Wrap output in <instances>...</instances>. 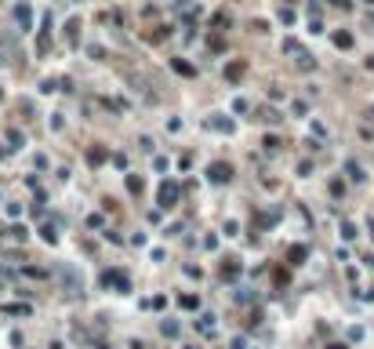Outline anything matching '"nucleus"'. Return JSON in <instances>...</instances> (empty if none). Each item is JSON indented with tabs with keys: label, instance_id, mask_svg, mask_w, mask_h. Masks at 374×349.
<instances>
[{
	"label": "nucleus",
	"instance_id": "nucleus-3",
	"mask_svg": "<svg viewBox=\"0 0 374 349\" xmlns=\"http://www.w3.org/2000/svg\"><path fill=\"white\" fill-rule=\"evenodd\" d=\"M106 157H109L106 145H91V149H87V164H91V168H95V164H106Z\"/></svg>",
	"mask_w": 374,
	"mask_h": 349
},
{
	"label": "nucleus",
	"instance_id": "nucleus-6",
	"mask_svg": "<svg viewBox=\"0 0 374 349\" xmlns=\"http://www.w3.org/2000/svg\"><path fill=\"white\" fill-rule=\"evenodd\" d=\"M226 77H229V80H240V77H244V62H229Z\"/></svg>",
	"mask_w": 374,
	"mask_h": 349
},
{
	"label": "nucleus",
	"instance_id": "nucleus-5",
	"mask_svg": "<svg viewBox=\"0 0 374 349\" xmlns=\"http://www.w3.org/2000/svg\"><path fill=\"white\" fill-rule=\"evenodd\" d=\"M106 284H116L120 291H127L131 284H127V277H120V273H106Z\"/></svg>",
	"mask_w": 374,
	"mask_h": 349
},
{
	"label": "nucleus",
	"instance_id": "nucleus-15",
	"mask_svg": "<svg viewBox=\"0 0 374 349\" xmlns=\"http://www.w3.org/2000/svg\"><path fill=\"white\" fill-rule=\"evenodd\" d=\"M164 335L174 338V335H178V324H174V320H164Z\"/></svg>",
	"mask_w": 374,
	"mask_h": 349
},
{
	"label": "nucleus",
	"instance_id": "nucleus-2",
	"mask_svg": "<svg viewBox=\"0 0 374 349\" xmlns=\"http://www.w3.org/2000/svg\"><path fill=\"white\" fill-rule=\"evenodd\" d=\"M207 174H211V182H218V186H222V182L232 178V168H229L226 160H218V164H211V168H207Z\"/></svg>",
	"mask_w": 374,
	"mask_h": 349
},
{
	"label": "nucleus",
	"instance_id": "nucleus-7",
	"mask_svg": "<svg viewBox=\"0 0 374 349\" xmlns=\"http://www.w3.org/2000/svg\"><path fill=\"white\" fill-rule=\"evenodd\" d=\"M15 18L26 26V29H29V7H26V4H18V7H15Z\"/></svg>",
	"mask_w": 374,
	"mask_h": 349
},
{
	"label": "nucleus",
	"instance_id": "nucleus-19",
	"mask_svg": "<svg viewBox=\"0 0 374 349\" xmlns=\"http://www.w3.org/2000/svg\"><path fill=\"white\" fill-rule=\"evenodd\" d=\"M367 4H374V0H367Z\"/></svg>",
	"mask_w": 374,
	"mask_h": 349
},
{
	"label": "nucleus",
	"instance_id": "nucleus-4",
	"mask_svg": "<svg viewBox=\"0 0 374 349\" xmlns=\"http://www.w3.org/2000/svg\"><path fill=\"white\" fill-rule=\"evenodd\" d=\"M207 127H214V131H232V120H226V116H211Z\"/></svg>",
	"mask_w": 374,
	"mask_h": 349
},
{
	"label": "nucleus",
	"instance_id": "nucleus-9",
	"mask_svg": "<svg viewBox=\"0 0 374 349\" xmlns=\"http://www.w3.org/2000/svg\"><path fill=\"white\" fill-rule=\"evenodd\" d=\"M178 306H182V309H196V306H200V298H196V295H182Z\"/></svg>",
	"mask_w": 374,
	"mask_h": 349
},
{
	"label": "nucleus",
	"instance_id": "nucleus-1",
	"mask_svg": "<svg viewBox=\"0 0 374 349\" xmlns=\"http://www.w3.org/2000/svg\"><path fill=\"white\" fill-rule=\"evenodd\" d=\"M182 197V189H178V182H164L160 186V204L164 207H174V200Z\"/></svg>",
	"mask_w": 374,
	"mask_h": 349
},
{
	"label": "nucleus",
	"instance_id": "nucleus-17",
	"mask_svg": "<svg viewBox=\"0 0 374 349\" xmlns=\"http://www.w3.org/2000/svg\"><path fill=\"white\" fill-rule=\"evenodd\" d=\"M331 4H334V7H342V11H345V7H349V0H331Z\"/></svg>",
	"mask_w": 374,
	"mask_h": 349
},
{
	"label": "nucleus",
	"instance_id": "nucleus-12",
	"mask_svg": "<svg viewBox=\"0 0 374 349\" xmlns=\"http://www.w3.org/2000/svg\"><path fill=\"white\" fill-rule=\"evenodd\" d=\"M305 255H309V247H291V262L298 265V262H302L305 259Z\"/></svg>",
	"mask_w": 374,
	"mask_h": 349
},
{
	"label": "nucleus",
	"instance_id": "nucleus-18",
	"mask_svg": "<svg viewBox=\"0 0 374 349\" xmlns=\"http://www.w3.org/2000/svg\"><path fill=\"white\" fill-rule=\"evenodd\" d=\"M185 349H200V346H185Z\"/></svg>",
	"mask_w": 374,
	"mask_h": 349
},
{
	"label": "nucleus",
	"instance_id": "nucleus-13",
	"mask_svg": "<svg viewBox=\"0 0 374 349\" xmlns=\"http://www.w3.org/2000/svg\"><path fill=\"white\" fill-rule=\"evenodd\" d=\"M40 236H44V240H48V244H55V240H58V233H55V226H44V229H40Z\"/></svg>",
	"mask_w": 374,
	"mask_h": 349
},
{
	"label": "nucleus",
	"instance_id": "nucleus-10",
	"mask_svg": "<svg viewBox=\"0 0 374 349\" xmlns=\"http://www.w3.org/2000/svg\"><path fill=\"white\" fill-rule=\"evenodd\" d=\"M334 44L338 48H352V33H334Z\"/></svg>",
	"mask_w": 374,
	"mask_h": 349
},
{
	"label": "nucleus",
	"instance_id": "nucleus-16",
	"mask_svg": "<svg viewBox=\"0 0 374 349\" xmlns=\"http://www.w3.org/2000/svg\"><path fill=\"white\" fill-rule=\"evenodd\" d=\"M261 120H269V124H276L280 116H276V109H261Z\"/></svg>",
	"mask_w": 374,
	"mask_h": 349
},
{
	"label": "nucleus",
	"instance_id": "nucleus-8",
	"mask_svg": "<svg viewBox=\"0 0 374 349\" xmlns=\"http://www.w3.org/2000/svg\"><path fill=\"white\" fill-rule=\"evenodd\" d=\"M65 36L77 44V36H80V22H77V18H69V26H65Z\"/></svg>",
	"mask_w": 374,
	"mask_h": 349
},
{
	"label": "nucleus",
	"instance_id": "nucleus-11",
	"mask_svg": "<svg viewBox=\"0 0 374 349\" xmlns=\"http://www.w3.org/2000/svg\"><path fill=\"white\" fill-rule=\"evenodd\" d=\"M298 66H302V69H313V55H309V51H298Z\"/></svg>",
	"mask_w": 374,
	"mask_h": 349
},
{
	"label": "nucleus",
	"instance_id": "nucleus-14",
	"mask_svg": "<svg viewBox=\"0 0 374 349\" xmlns=\"http://www.w3.org/2000/svg\"><path fill=\"white\" fill-rule=\"evenodd\" d=\"M174 69L185 73V77H193V66H189V62H182V58H174Z\"/></svg>",
	"mask_w": 374,
	"mask_h": 349
}]
</instances>
